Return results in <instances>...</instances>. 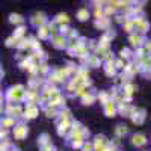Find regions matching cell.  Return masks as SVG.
Listing matches in <instances>:
<instances>
[{"mask_svg":"<svg viewBox=\"0 0 151 151\" xmlns=\"http://www.w3.org/2000/svg\"><path fill=\"white\" fill-rule=\"evenodd\" d=\"M121 56L122 58H129L130 56V52H129V50H121Z\"/></svg>","mask_w":151,"mask_h":151,"instance_id":"e0dca14e","label":"cell"},{"mask_svg":"<svg viewBox=\"0 0 151 151\" xmlns=\"http://www.w3.org/2000/svg\"><path fill=\"white\" fill-rule=\"evenodd\" d=\"M45 113H47V116H55V113H56V110H55V107H48L47 110H45Z\"/></svg>","mask_w":151,"mask_h":151,"instance_id":"9a60e30c","label":"cell"},{"mask_svg":"<svg viewBox=\"0 0 151 151\" xmlns=\"http://www.w3.org/2000/svg\"><path fill=\"white\" fill-rule=\"evenodd\" d=\"M89 62H91V65L97 67V65H98V58H95V56H94V58H92V59H91Z\"/></svg>","mask_w":151,"mask_h":151,"instance_id":"ac0fdd59","label":"cell"},{"mask_svg":"<svg viewBox=\"0 0 151 151\" xmlns=\"http://www.w3.org/2000/svg\"><path fill=\"white\" fill-rule=\"evenodd\" d=\"M88 15H89V12H88V9H80L79 11V14H77V17H79V20H86L88 18Z\"/></svg>","mask_w":151,"mask_h":151,"instance_id":"ba28073f","label":"cell"},{"mask_svg":"<svg viewBox=\"0 0 151 151\" xmlns=\"http://www.w3.org/2000/svg\"><path fill=\"white\" fill-rule=\"evenodd\" d=\"M83 151H92V145H91V144H85Z\"/></svg>","mask_w":151,"mask_h":151,"instance_id":"d6986e66","label":"cell"},{"mask_svg":"<svg viewBox=\"0 0 151 151\" xmlns=\"http://www.w3.org/2000/svg\"><path fill=\"white\" fill-rule=\"evenodd\" d=\"M45 15L44 14H35L33 15V20H32V23L33 24H38V23H40V24H42L44 21H45V18H44Z\"/></svg>","mask_w":151,"mask_h":151,"instance_id":"8992f818","label":"cell"},{"mask_svg":"<svg viewBox=\"0 0 151 151\" xmlns=\"http://www.w3.org/2000/svg\"><path fill=\"white\" fill-rule=\"evenodd\" d=\"M36 113H38V109L35 107V106H32V104H29L27 106V109H26V118H35L36 116Z\"/></svg>","mask_w":151,"mask_h":151,"instance_id":"277c9868","label":"cell"},{"mask_svg":"<svg viewBox=\"0 0 151 151\" xmlns=\"http://www.w3.org/2000/svg\"><path fill=\"white\" fill-rule=\"evenodd\" d=\"M106 74L107 76H113V74H115V68H113V65H110V62L106 65Z\"/></svg>","mask_w":151,"mask_h":151,"instance_id":"7c38bea8","label":"cell"},{"mask_svg":"<svg viewBox=\"0 0 151 151\" xmlns=\"http://www.w3.org/2000/svg\"><path fill=\"white\" fill-rule=\"evenodd\" d=\"M58 23H68V17L65 15V14H60V15H58Z\"/></svg>","mask_w":151,"mask_h":151,"instance_id":"5bb4252c","label":"cell"},{"mask_svg":"<svg viewBox=\"0 0 151 151\" xmlns=\"http://www.w3.org/2000/svg\"><path fill=\"white\" fill-rule=\"evenodd\" d=\"M130 41H132L133 45H139L141 41H142V36H141V35H132V36H130Z\"/></svg>","mask_w":151,"mask_h":151,"instance_id":"52a82bcc","label":"cell"},{"mask_svg":"<svg viewBox=\"0 0 151 151\" xmlns=\"http://www.w3.org/2000/svg\"><path fill=\"white\" fill-rule=\"evenodd\" d=\"M116 68H122V60H118L116 62Z\"/></svg>","mask_w":151,"mask_h":151,"instance_id":"ffe728a7","label":"cell"},{"mask_svg":"<svg viewBox=\"0 0 151 151\" xmlns=\"http://www.w3.org/2000/svg\"><path fill=\"white\" fill-rule=\"evenodd\" d=\"M48 33H50V30H48L47 27H41V29H40V32H38L40 38H47V36H48Z\"/></svg>","mask_w":151,"mask_h":151,"instance_id":"8fae6325","label":"cell"},{"mask_svg":"<svg viewBox=\"0 0 151 151\" xmlns=\"http://www.w3.org/2000/svg\"><path fill=\"white\" fill-rule=\"evenodd\" d=\"M53 42H55V47L62 48V47H65V38L64 36H58V38L53 40Z\"/></svg>","mask_w":151,"mask_h":151,"instance_id":"5b68a950","label":"cell"},{"mask_svg":"<svg viewBox=\"0 0 151 151\" xmlns=\"http://www.w3.org/2000/svg\"><path fill=\"white\" fill-rule=\"evenodd\" d=\"M125 133H127V127H125V125H118V127H116V134L118 136H122Z\"/></svg>","mask_w":151,"mask_h":151,"instance_id":"30bf717a","label":"cell"},{"mask_svg":"<svg viewBox=\"0 0 151 151\" xmlns=\"http://www.w3.org/2000/svg\"><path fill=\"white\" fill-rule=\"evenodd\" d=\"M106 115L107 116H115V113H116V106L113 101H107L106 103Z\"/></svg>","mask_w":151,"mask_h":151,"instance_id":"7a4b0ae2","label":"cell"},{"mask_svg":"<svg viewBox=\"0 0 151 151\" xmlns=\"http://www.w3.org/2000/svg\"><path fill=\"white\" fill-rule=\"evenodd\" d=\"M14 136L17 139H24V137L27 136V127H24V125H17L15 130H14Z\"/></svg>","mask_w":151,"mask_h":151,"instance_id":"6da1fadb","label":"cell"},{"mask_svg":"<svg viewBox=\"0 0 151 151\" xmlns=\"http://www.w3.org/2000/svg\"><path fill=\"white\" fill-rule=\"evenodd\" d=\"M11 23H23V18H21L20 15L12 14V15H11Z\"/></svg>","mask_w":151,"mask_h":151,"instance_id":"4fadbf2b","label":"cell"},{"mask_svg":"<svg viewBox=\"0 0 151 151\" xmlns=\"http://www.w3.org/2000/svg\"><path fill=\"white\" fill-rule=\"evenodd\" d=\"M132 142H133V145L139 147V145H145V144H147V139H145V136H144V134H134Z\"/></svg>","mask_w":151,"mask_h":151,"instance_id":"3957f363","label":"cell"},{"mask_svg":"<svg viewBox=\"0 0 151 151\" xmlns=\"http://www.w3.org/2000/svg\"><path fill=\"white\" fill-rule=\"evenodd\" d=\"M92 101H94V95H92V94H85L83 103H85V104H92Z\"/></svg>","mask_w":151,"mask_h":151,"instance_id":"9c48e42d","label":"cell"},{"mask_svg":"<svg viewBox=\"0 0 151 151\" xmlns=\"http://www.w3.org/2000/svg\"><path fill=\"white\" fill-rule=\"evenodd\" d=\"M0 124H2V125H12L14 121H12V119H5V121H0Z\"/></svg>","mask_w":151,"mask_h":151,"instance_id":"2e32d148","label":"cell"}]
</instances>
